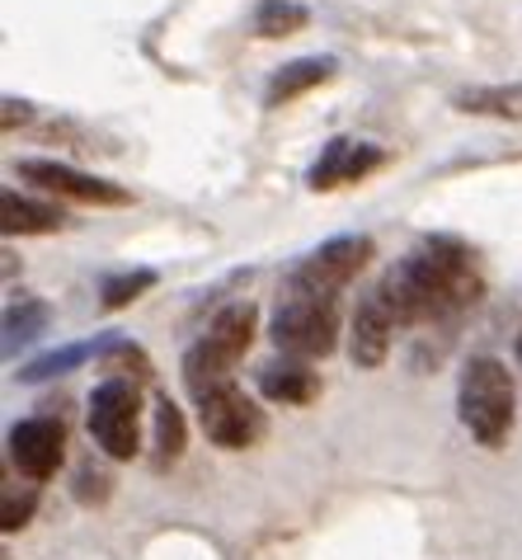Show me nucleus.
<instances>
[{
  "mask_svg": "<svg viewBox=\"0 0 522 560\" xmlns=\"http://www.w3.org/2000/svg\"><path fill=\"white\" fill-rule=\"evenodd\" d=\"M75 500L104 504V500H109V476H104V471H90V466H85V471L75 476Z\"/></svg>",
  "mask_w": 522,
  "mask_h": 560,
  "instance_id": "obj_23",
  "label": "nucleus"
},
{
  "mask_svg": "<svg viewBox=\"0 0 522 560\" xmlns=\"http://www.w3.org/2000/svg\"><path fill=\"white\" fill-rule=\"evenodd\" d=\"M254 330H259V311L250 302H232L226 311H217V320L207 325V335L183 353V386L193 392V400H203L207 392L236 382L232 372L245 353L254 345Z\"/></svg>",
  "mask_w": 522,
  "mask_h": 560,
  "instance_id": "obj_4",
  "label": "nucleus"
},
{
  "mask_svg": "<svg viewBox=\"0 0 522 560\" xmlns=\"http://www.w3.org/2000/svg\"><path fill=\"white\" fill-rule=\"evenodd\" d=\"M198 424H203L207 443L226 447V453H245V447H254L269 433L264 410H259L236 382H226L198 400Z\"/></svg>",
  "mask_w": 522,
  "mask_h": 560,
  "instance_id": "obj_6",
  "label": "nucleus"
},
{
  "mask_svg": "<svg viewBox=\"0 0 522 560\" xmlns=\"http://www.w3.org/2000/svg\"><path fill=\"white\" fill-rule=\"evenodd\" d=\"M61 457H67V424L52 415H34L20 419L10 429V466H20L24 480H52Z\"/></svg>",
  "mask_w": 522,
  "mask_h": 560,
  "instance_id": "obj_9",
  "label": "nucleus"
},
{
  "mask_svg": "<svg viewBox=\"0 0 522 560\" xmlns=\"http://www.w3.org/2000/svg\"><path fill=\"white\" fill-rule=\"evenodd\" d=\"M183 457V410L170 396H156V466H175Z\"/></svg>",
  "mask_w": 522,
  "mask_h": 560,
  "instance_id": "obj_21",
  "label": "nucleus"
},
{
  "mask_svg": "<svg viewBox=\"0 0 522 560\" xmlns=\"http://www.w3.org/2000/svg\"><path fill=\"white\" fill-rule=\"evenodd\" d=\"M85 358H99V339H85V345H61L52 353L34 358L28 368H20V382H48V377H61V372L81 368Z\"/></svg>",
  "mask_w": 522,
  "mask_h": 560,
  "instance_id": "obj_20",
  "label": "nucleus"
},
{
  "mask_svg": "<svg viewBox=\"0 0 522 560\" xmlns=\"http://www.w3.org/2000/svg\"><path fill=\"white\" fill-rule=\"evenodd\" d=\"M161 283V273L156 269H122V273H109L99 283V306L104 311H122V306H132L137 298H146L151 288Z\"/></svg>",
  "mask_w": 522,
  "mask_h": 560,
  "instance_id": "obj_19",
  "label": "nucleus"
},
{
  "mask_svg": "<svg viewBox=\"0 0 522 560\" xmlns=\"http://www.w3.org/2000/svg\"><path fill=\"white\" fill-rule=\"evenodd\" d=\"M0 108H5V114H0V118H5V132H14V128H20V122L34 118V104H24V100H5Z\"/></svg>",
  "mask_w": 522,
  "mask_h": 560,
  "instance_id": "obj_24",
  "label": "nucleus"
},
{
  "mask_svg": "<svg viewBox=\"0 0 522 560\" xmlns=\"http://www.w3.org/2000/svg\"><path fill=\"white\" fill-rule=\"evenodd\" d=\"M48 320H52L48 302L28 298V292H14L10 306H5V358H14L20 345H34V339L48 330Z\"/></svg>",
  "mask_w": 522,
  "mask_h": 560,
  "instance_id": "obj_16",
  "label": "nucleus"
},
{
  "mask_svg": "<svg viewBox=\"0 0 522 560\" xmlns=\"http://www.w3.org/2000/svg\"><path fill=\"white\" fill-rule=\"evenodd\" d=\"M273 345L287 358H325L340 345V298L330 292H311L301 283L283 278L278 288V311H273V325H269Z\"/></svg>",
  "mask_w": 522,
  "mask_h": 560,
  "instance_id": "obj_3",
  "label": "nucleus"
},
{
  "mask_svg": "<svg viewBox=\"0 0 522 560\" xmlns=\"http://www.w3.org/2000/svg\"><path fill=\"white\" fill-rule=\"evenodd\" d=\"M518 358H522V330H518Z\"/></svg>",
  "mask_w": 522,
  "mask_h": 560,
  "instance_id": "obj_25",
  "label": "nucleus"
},
{
  "mask_svg": "<svg viewBox=\"0 0 522 560\" xmlns=\"http://www.w3.org/2000/svg\"><path fill=\"white\" fill-rule=\"evenodd\" d=\"M367 259H372V236H334L325 241L320 250H311L306 259H297V269L287 278L311 292H330V298H340V292L367 269Z\"/></svg>",
  "mask_w": 522,
  "mask_h": 560,
  "instance_id": "obj_8",
  "label": "nucleus"
},
{
  "mask_svg": "<svg viewBox=\"0 0 522 560\" xmlns=\"http://www.w3.org/2000/svg\"><path fill=\"white\" fill-rule=\"evenodd\" d=\"M67 226V212L52 203H38L28 194L5 189L0 194V231L5 236H52V231Z\"/></svg>",
  "mask_w": 522,
  "mask_h": 560,
  "instance_id": "obj_13",
  "label": "nucleus"
},
{
  "mask_svg": "<svg viewBox=\"0 0 522 560\" xmlns=\"http://www.w3.org/2000/svg\"><path fill=\"white\" fill-rule=\"evenodd\" d=\"M334 75V57H297L287 61V67H278L269 75V90H264V108H283L292 100H301L306 90L325 85Z\"/></svg>",
  "mask_w": 522,
  "mask_h": 560,
  "instance_id": "obj_14",
  "label": "nucleus"
},
{
  "mask_svg": "<svg viewBox=\"0 0 522 560\" xmlns=\"http://www.w3.org/2000/svg\"><path fill=\"white\" fill-rule=\"evenodd\" d=\"M452 104H456V114L522 122V81H513V85H466V90L452 95Z\"/></svg>",
  "mask_w": 522,
  "mask_h": 560,
  "instance_id": "obj_15",
  "label": "nucleus"
},
{
  "mask_svg": "<svg viewBox=\"0 0 522 560\" xmlns=\"http://www.w3.org/2000/svg\"><path fill=\"white\" fill-rule=\"evenodd\" d=\"M259 392H264L273 406H311L320 396V372H311L306 358H273V363L259 368Z\"/></svg>",
  "mask_w": 522,
  "mask_h": 560,
  "instance_id": "obj_12",
  "label": "nucleus"
},
{
  "mask_svg": "<svg viewBox=\"0 0 522 560\" xmlns=\"http://www.w3.org/2000/svg\"><path fill=\"white\" fill-rule=\"evenodd\" d=\"M401 330L391 302L381 298V288H372L367 298L353 311V325H348V358L358 368H381L391 358V339Z\"/></svg>",
  "mask_w": 522,
  "mask_h": 560,
  "instance_id": "obj_11",
  "label": "nucleus"
},
{
  "mask_svg": "<svg viewBox=\"0 0 522 560\" xmlns=\"http://www.w3.org/2000/svg\"><path fill=\"white\" fill-rule=\"evenodd\" d=\"M311 24V10L297 5V0H259L254 5V34L259 38H292Z\"/></svg>",
  "mask_w": 522,
  "mask_h": 560,
  "instance_id": "obj_18",
  "label": "nucleus"
},
{
  "mask_svg": "<svg viewBox=\"0 0 522 560\" xmlns=\"http://www.w3.org/2000/svg\"><path fill=\"white\" fill-rule=\"evenodd\" d=\"M34 504H38V486H28L24 494L5 490V509H0V527H5V533H20V527L28 523V513H34Z\"/></svg>",
  "mask_w": 522,
  "mask_h": 560,
  "instance_id": "obj_22",
  "label": "nucleus"
},
{
  "mask_svg": "<svg viewBox=\"0 0 522 560\" xmlns=\"http://www.w3.org/2000/svg\"><path fill=\"white\" fill-rule=\"evenodd\" d=\"M99 363H104V372H109V377L137 382V386H146L151 377H156V368H151L146 349H137L128 335H104V339H99Z\"/></svg>",
  "mask_w": 522,
  "mask_h": 560,
  "instance_id": "obj_17",
  "label": "nucleus"
},
{
  "mask_svg": "<svg viewBox=\"0 0 522 560\" xmlns=\"http://www.w3.org/2000/svg\"><path fill=\"white\" fill-rule=\"evenodd\" d=\"M90 439L99 443L104 457L132 462L142 447V386L104 377L90 396Z\"/></svg>",
  "mask_w": 522,
  "mask_h": 560,
  "instance_id": "obj_5",
  "label": "nucleus"
},
{
  "mask_svg": "<svg viewBox=\"0 0 522 560\" xmlns=\"http://www.w3.org/2000/svg\"><path fill=\"white\" fill-rule=\"evenodd\" d=\"M377 288L401 325H428L471 311L485 292V278L471 245H462L456 236H428L405 259H395Z\"/></svg>",
  "mask_w": 522,
  "mask_h": 560,
  "instance_id": "obj_1",
  "label": "nucleus"
},
{
  "mask_svg": "<svg viewBox=\"0 0 522 560\" xmlns=\"http://www.w3.org/2000/svg\"><path fill=\"white\" fill-rule=\"evenodd\" d=\"M381 165H387V151H381L377 142L334 137V142H325V151L316 155V165H311V175H306V184H311L316 194H330V189H344V184L367 179Z\"/></svg>",
  "mask_w": 522,
  "mask_h": 560,
  "instance_id": "obj_10",
  "label": "nucleus"
},
{
  "mask_svg": "<svg viewBox=\"0 0 522 560\" xmlns=\"http://www.w3.org/2000/svg\"><path fill=\"white\" fill-rule=\"evenodd\" d=\"M14 175H20L24 184H38L43 194L71 198V203H90V208H128L132 203V194L122 189V184L85 175V170L61 165V161H38V155H28V161L14 165Z\"/></svg>",
  "mask_w": 522,
  "mask_h": 560,
  "instance_id": "obj_7",
  "label": "nucleus"
},
{
  "mask_svg": "<svg viewBox=\"0 0 522 560\" xmlns=\"http://www.w3.org/2000/svg\"><path fill=\"white\" fill-rule=\"evenodd\" d=\"M513 372L503 358L495 353H475L462 368V382H456V410H462L466 433L481 447H499L513 429Z\"/></svg>",
  "mask_w": 522,
  "mask_h": 560,
  "instance_id": "obj_2",
  "label": "nucleus"
}]
</instances>
